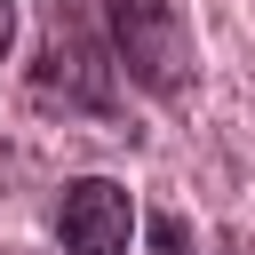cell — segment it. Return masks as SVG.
<instances>
[{"label":"cell","mask_w":255,"mask_h":255,"mask_svg":"<svg viewBox=\"0 0 255 255\" xmlns=\"http://www.w3.org/2000/svg\"><path fill=\"white\" fill-rule=\"evenodd\" d=\"M151 247H159V255H191V231H183V215H151Z\"/></svg>","instance_id":"4"},{"label":"cell","mask_w":255,"mask_h":255,"mask_svg":"<svg viewBox=\"0 0 255 255\" xmlns=\"http://www.w3.org/2000/svg\"><path fill=\"white\" fill-rule=\"evenodd\" d=\"M223 255H255V247H247V239H231V247H223Z\"/></svg>","instance_id":"6"},{"label":"cell","mask_w":255,"mask_h":255,"mask_svg":"<svg viewBox=\"0 0 255 255\" xmlns=\"http://www.w3.org/2000/svg\"><path fill=\"white\" fill-rule=\"evenodd\" d=\"M56 239H64V255H128V239H135V199H128V183H112V175L64 183V199H56Z\"/></svg>","instance_id":"3"},{"label":"cell","mask_w":255,"mask_h":255,"mask_svg":"<svg viewBox=\"0 0 255 255\" xmlns=\"http://www.w3.org/2000/svg\"><path fill=\"white\" fill-rule=\"evenodd\" d=\"M32 96L40 104H64V112H112L120 104V72H112V56L96 48V32L88 24H72V16H56L48 24V40H40V64H32Z\"/></svg>","instance_id":"2"},{"label":"cell","mask_w":255,"mask_h":255,"mask_svg":"<svg viewBox=\"0 0 255 255\" xmlns=\"http://www.w3.org/2000/svg\"><path fill=\"white\" fill-rule=\"evenodd\" d=\"M8 40H16V0H0V56H8Z\"/></svg>","instance_id":"5"},{"label":"cell","mask_w":255,"mask_h":255,"mask_svg":"<svg viewBox=\"0 0 255 255\" xmlns=\"http://www.w3.org/2000/svg\"><path fill=\"white\" fill-rule=\"evenodd\" d=\"M112 16V56L128 64V80H143L151 96H183L199 56H191V24L175 0H104Z\"/></svg>","instance_id":"1"}]
</instances>
